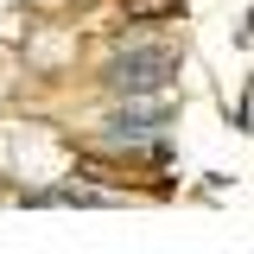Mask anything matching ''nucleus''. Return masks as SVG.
<instances>
[{
    "label": "nucleus",
    "instance_id": "1",
    "mask_svg": "<svg viewBox=\"0 0 254 254\" xmlns=\"http://www.w3.org/2000/svg\"><path fill=\"white\" fill-rule=\"evenodd\" d=\"M172 76H178V51H165V45H133V51H121L108 64V89L127 95V102L172 89Z\"/></svg>",
    "mask_w": 254,
    "mask_h": 254
},
{
    "label": "nucleus",
    "instance_id": "2",
    "mask_svg": "<svg viewBox=\"0 0 254 254\" xmlns=\"http://www.w3.org/2000/svg\"><path fill=\"white\" fill-rule=\"evenodd\" d=\"M108 140L115 146H153V121L146 115H115L108 121Z\"/></svg>",
    "mask_w": 254,
    "mask_h": 254
}]
</instances>
